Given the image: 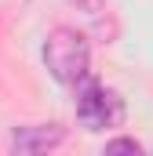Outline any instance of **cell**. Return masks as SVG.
<instances>
[{"label": "cell", "mask_w": 153, "mask_h": 156, "mask_svg": "<svg viewBox=\"0 0 153 156\" xmlns=\"http://www.w3.org/2000/svg\"><path fill=\"white\" fill-rule=\"evenodd\" d=\"M44 66H47V73L58 83L76 87L84 76H91V47H88V37L69 29V26L51 29L47 40H44Z\"/></svg>", "instance_id": "6da1fadb"}, {"label": "cell", "mask_w": 153, "mask_h": 156, "mask_svg": "<svg viewBox=\"0 0 153 156\" xmlns=\"http://www.w3.org/2000/svg\"><path fill=\"white\" fill-rule=\"evenodd\" d=\"M76 120L88 131H106L124 120V102L113 87L99 83L95 76H84L76 83Z\"/></svg>", "instance_id": "7a4b0ae2"}, {"label": "cell", "mask_w": 153, "mask_h": 156, "mask_svg": "<svg viewBox=\"0 0 153 156\" xmlns=\"http://www.w3.org/2000/svg\"><path fill=\"white\" fill-rule=\"evenodd\" d=\"M66 142V127L62 123H26L15 127L7 134V153L11 156H37V153H51Z\"/></svg>", "instance_id": "3957f363"}, {"label": "cell", "mask_w": 153, "mask_h": 156, "mask_svg": "<svg viewBox=\"0 0 153 156\" xmlns=\"http://www.w3.org/2000/svg\"><path fill=\"white\" fill-rule=\"evenodd\" d=\"M106 153H142V142H135V138H113V142H106Z\"/></svg>", "instance_id": "277c9868"}, {"label": "cell", "mask_w": 153, "mask_h": 156, "mask_svg": "<svg viewBox=\"0 0 153 156\" xmlns=\"http://www.w3.org/2000/svg\"><path fill=\"white\" fill-rule=\"evenodd\" d=\"M76 11H84V15H91V18H99L102 11H106V0H69Z\"/></svg>", "instance_id": "5b68a950"}]
</instances>
